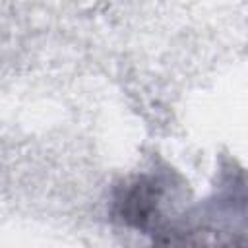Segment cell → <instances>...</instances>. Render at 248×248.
I'll return each instance as SVG.
<instances>
[{"instance_id":"6da1fadb","label":"cell","mask_w":248,"mask_h":248,"mask_svg":"<svg viewBox=\"0 0 248 248\" xmlns=\"http://www.w3.org/2000/svg\"><path fill=\"white\" fill-rule=\"evenodd\" d=\"M169 178L153 172L136 174L124 180L112 198V215L118 223L149 232L163 225Z\"/></svg>"}]
</instances>
